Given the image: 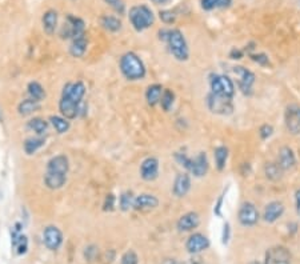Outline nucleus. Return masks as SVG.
<instances>
[{
	"instance_id": "f257e3e1",
	"label": "nucleus",
	"mask_w": 300,
	"mask_h": 264,
	"mask_svg": "<svg viewBox=\"0 0 300 264\" xmlns=\"http://www.w3.org/2000/svg\"><path fill=\"white\" fill-rule=\"evenodd\" d=\"M85 94V87L82 81L67 83L61 92L59 111L66 119H75L79 113V106Z\"/></svg>"
},
{
	"instance_id": "f03ea898",
	"label": "nucleus",
	"mask_w": 300,
	"mask_h": 264,
	"mask_svg": "<svg viewBox=\"0 0 300 264\" xmlns=\"http://www.w3.org/2000/svg\"><path fill=\"white\" fill-rule=\"evenodd\" d=\"M70 171V161L66 155H56L47 163V171L44 174V184L50 189L61 188L67 182V174Z\"/></svg>"
},
{
	"instance_id": "7ed1b4c3",
	"label": "nucleus",
	"mask_w": 300,
	"mask_h": 264,
	"mask_svg": "<svg viewBox=\"0 0 300 264\" xmlns=\"http://www.w3.org/2000/svg\"><path fill=\"white\" fill-rule=\"evenodd\" d=\"M159 35L160 39H163L164 42H167L169 52L174 55L176 60H187L188 56H190L188 44L180 29H163V31H160Z\"/></svg>"
},
{
	"instance_id": "20e7f679",
	"label": "nucleus",
	"mask_w": 300,
	"mask_h": 264,
	"mask_svg": "<svg viewBox=\"0 0 300 264\" xmlns=\"http://www.w3.org/2000/svg\"><path fill=\"white\" fill-rule=\"evenodd\" d=\"M120 71L128 80H141L145 76L144 63L135 52H127L120 59Z\"/></svg>"
},
{
	"instance_id": "39448f33",
	"label": "nucleus",
	"mask_w": 300,
	"mask_h": 264,
	"mask_svg": "<svg viewBox=\"0 0 300 264\" xmlns=\"http://www.w3.org/2000/svg\"><path fill=\"white\" fill-rule=\"evenodd\" d=\"M130 22L134 26V28L140 32L150 28L155 22V16L147 5H135L130 10Z\"/></svg>"
},
{
	"instance_id": "423d86ee",
	"label": "nucleus",
	"mask_w": 300,
	"mask_h": 264,
	"mask_svg": "<svg viewBox=\"0 0 300 264\" xmlns=\"http://www.w3.org/2000/svg\"><path fill=\"white\" fill-rule=\"evenodd\" d=\"M207 107L212 113L216 115H230L234 111L232 98L212 94V92L207 98Z\"/></svg>"
},
{
	"instance_id": "0eeeda50",
	"label": "nucleus",
	"mask_w": 300,
	"mask_h": 264,
	"mask_svg": "<svg viewBox=\"0 0 300 264\" xmlns=\"http://www.w3.org/2000/svg\"><path fill=\"white\" fill-rule=\"evenodd\" d=\"M211 92L227 98H232L235 94L234 81L231 80L228 76L225 75H214L210 79Z\"/></svg>"
},
{
	"instance_id": "6e6552de",
	"label": "nucleus",
	"mask_w": 300,
	"mask_h": 264,
	"mask_svg": "<svg viewBox=\"0 0 300 264\" xmlns=\"http://www.w3.org/2000/svg\"><path fill=\"white\" fill-rule=\"evenodd\" d=\"M234 72L238 76V85H239L240 91L245 95L251 94L252 85L255 83V75L249 70L240 66L234 67Z\"/></svg>"
},
{
	"instance_id": "1a4fd4ad",
	"label": "nucleus",
	"mask_w": 300,
	"mask_h": 264,
	"mask_svg": "<svg viewBox=\"0 0 300 264\" xmlns=\"http://www.w3.org/2000/svg\"><path fill=\"white\" fill-rule=\"evenodd\" d=\"M43 240L48 250L56 251L60 248L61 243H63V234L55 226H48L44 228L43 232Z\"/></svg>"
},
{
	"instance_id": "9d476101",
	"label": "nucleus",
	"mask_w": 300,
	"mask_h": 264,
	"mask_svg": "<svg viewBox=\"0 0 300 264\" xmlns=\"http://www.w3.org/2000/svg\"><path fill=\"white\" fill-rule=\"evenodd\" d=\"M239 222L244 227L255 226L259 220V211L252 203H243L238 213Z\"/></svg>"
},
{
	"instance_id": "9b49d317",
	"label": "nucleus",
	"mask_w": 300,
	"mask_h": 264,
	"mask_svg": "<svg viewBox=\"0 0 300 264\" xmlns=\"http://www.w3.org/2000/svg\"><path fill=\"white\" fill-rule=\"evenodd\" d=\"M291 254L286 247H272L267 251L264 264H290Z\"/></svg>"
},
{
	"instance_id": "f8f14e48",
	"label": "nucleus",
	"mask_w": 300,
	"mask_h": 264,
	"mask_svg": "<svg viewBox=\"0 0 300 264\" xmlns=\"http://www.w3.org/2000/svg\"><path fill=\"white\" fill-rule=\"evenodd\" d=\"M159 175V160L156 158H147L141 161L140 176L145 182L155 180Z\"/></svg>"
},
{
	"instance_id": "ddd939ff",
	"label": "nucleus",
	"mask_w": 300,
	"mask_h": 264,
	"mask_svg": "<svg viewBox=\"0 0 300 264\" xmlns=\"http://www.w3.org/2000/svg\"><path fill=\"white\" fill-rule=\"evenodd\" d=\"M210 247V240L208 238L203 234H193L188 238L187 243H186V248L190 254L197 255L202 251L207 250Z\"/></svg>"
},
{
	"instance_id": "4468645a",
	"label": "nucleus",
	"mask_w": 300,
	"mask_h": 264,
	"mask_svg": "<svg viewBox=\"0 0 300 264\" xmlns=\"http://www.w3.org/2000/svg\"><path fill=\"white\" fill-rule=\"evenodd\" d=\"M64 29H66V35L63 38L76 39L80 38V36H84V22L80 18L70 15L67 18V27Z\"/></svg>"
},
{
	"instance_id": "2eb2a0df",
	"label": "nucleus",
	"mask_w": 300,
	"mask_h": 264,
	"mask_svg": "<svg viewBox=\"0 0 300 264\" xmlns=\"http://www.w3.org/2000/svg\"><path fill=\"white\" fill-rule=\"evenodd\" d=\"M188 171L195 176V178H202L208 171V159H207L206 152H199L193 159H191Z\"/></svg>"
},
{
	"instance_id": "dca6fc26",
	"label": "nucleus",
	"mask_w": 300,
	"mask_h": 264,
	"mask_svg": "<svg viewBox=\"0 0 300 264\" xmlns=\"http://www.w3.org/2000/svg\"><path fill=\"white\" fill-rule=\"evenodd\" d=\"M286 126L287 130L292 135L300 133V108L296 106H291L286 111Z\"/></svg>"
},
{
	"instance_id": "f3484780",
	"label": "nucleus",
	"mask_w": 300,
	"mask_h": 264,
	"mask_svg": "<svg viewBox=\"0 0 300 264\" xmlns=\"http://www.w3.org/2000/svg\"><path fill=\"white\" fill-rule=\"evenodd\" d=\"M159 206V200L155 195L151 193H141L136 196L134 202V210L136 211H151Z\"/></svg>"
},
{
	"instance_id": "a211bd4d",
	"label": "nucleus",
	"mask_w": 300,
	"mask_h": 264,
	"mask_svg": "<svg viewBox=\"0 0 300 264\" xmlns=\"http://www.w3.org/2000/svg\"><path fill=\"white\" fill-rule=\"evenodd\" d=\"M277 164L280 165L283 171L291 170L294 168L296 164V158L294 151L291 150L290 147H281L279 150V155H277Z\"/></svg>"
},
{
	"instance_id": "6ab92c4d",
	"label": "nucleus",
	"mask_w": 300,
	"mask_h": 264,
	"mask_svg": "<svg viewBox=\"0 0 300 264\" xmlns=\"http://www.w3.org/2000/svg\"><path fill=\"white\" fill-rule=\"evenodd\" d=\"M200 224V217L196 212H187L178 220V230L182 232H188L195 230Z\"/></svg>"
},
{
	"instance_id": "aec40b11",
	"label": "nucleus",
	"mask_w": 300,
	"mask_h": 264,
	"mask_svg": "<svg viewBox=\"0 0 300 264\" xmlns=\"http://www.w3.org/2000/svg\"><path fill=\"white\" fill-rule=\"evenodd\" d=\"M283 213H284V204L281 202H271L264 208L263 217L267 223H273L276 222L279 217H281Z\"/></svg>"
},
{
	"instance_id": "412c9836",
	"label": "nucleus",
	"mask_w": 300,
	"mask_h": 264,
	"mask_svg": "<svg viewBox=\"0 0 300 264\" xmlns=\"http://www.w3.org/2000/svg\"><path fill=\"white\" fill-rule=\"evenodd\" d=\"M191 189V179H190V175L188 174H179L176 176L174 183V193L175 196L178 198H183L188 193V191Z\"/></svg>"
},
{
	"instance_id": "4be33fe9",
	"label": "nucleus",
	"mask_w": 300,
	"mask_h": 264,
	"mask_svg": "<svg viewBox=\"0 0 300 264\" xmlns=\"http://www.w3.org/2000/svg\"><path fill=\"white\" fill-rule=\"evenodd\" d=\"M43 29L47 35H54L57 27V12L54 10H48L43 15Z\"/></svg>"
},
{
	"instance_id": "5701e85b",
	"label": "nucleus",
	"mask_w": 300,
	"mask_h": 264,
	"mask_svg": "<svg viewBox=\"0 0 300 264\" xmlns=\"http://www.w3.org/2000/svg\"><path fill=\"white\" fill-rule=\"evenodd\" d=\"M163 87L162 84H152L150 85L147 91H145V99H147V103L150 106H156V104L160 103V99H162V95H163Z\"/></svg>"
},
{
	"instance_id": "b1692460",
	"label": "nucleus",
	"mask_w": 300,
	"mask_h": 264,
	"mask_svg": "<svg viewBox=\"0 0 300 264\" xmlns=\"http://www.w3.org/2000/svg\"><path fill=\"white\" fill-rule=\"evenodd\" d=\"M87 46H88V42H87L85 36L74 39L70 47V53L74 57H82L87 51Z\"/></svg>"
},
{
	"instance_id": "393cba45",
	"label": "nucleus",
	"mask_w": 300,
	"mask_h": 264,
	"mask_svg": "<svg viewBox=\"0 0 300 264\" xmlns=\"http://www.w3.org/2000/svg\"><path fill=\"white\" fill-rule=\"evenodd\" d=\"M39 108H40V102L29 98V99L23 100L19 104L18 111H19V115H22V116H28V115L33 113L35 111H38Z\"/></svg>"
},
{
	"instance_id": "a878e982",
	"label": "nucleus",
	"mask_w": 300,
	"mask_h": 264,
	"mask_svg": "<svg viewBox=\"0 0 300 264\" xmlns=\"http://www.w3.org/2000/svg\"><path fill=\"white\" fill-rule=\"evenodd\" d=\"M44 143H46V139L42 136L29 137V139H27L24 142V151H26L27 155H32V154L38 151L39 148H42L44 146Z\"/></svg>"
},
{
	"instance_id": "bb28decb",
	"label": "nucleus",
	"mask_w": 300,
	"mask_h": 264,
	"mask_svg": "<svg viewBox=\"0 0 300 264\" xmlns=\"http://www.w3.org/2000/svg\"><path fill=\"white\" fill-rule=\"evenodd\" d=\"M200 4L204 11L228 8L232 4V0H200Z\"/></svg>"
},
{
	"instance_id": "cd10ccee",
	"label": "nucleus",
	"mask_w": 300,
	"mask_h": 264,
	"mask_svg": "<svg viewBox=\"0 0 300 264\" xmlns=\"http://www.w3.org/2000/svg\"><path fill=\"white\" fill-rule=\"evenodd\" d=\"M214 156H215L216 168L219 171L224 170L225 165H227V159H228V150H227V147L220 146L215 148Z\"/></svg>"
},
{
	"instance_id": "c85d7f7f",
	"label": "nucleus",
	"mask_w": 300,
	"mask_h": 264,
	"mask_svg": "<svg viewBox=\"0 0 300 264\" xmlns=\"http://www.w3.org/2000/svg\"><path fill=\"white\" fill-rule=\"evenodd\" d=\"M264 174L267 176V179L276 182L283 176V168L277 163H267L264 167Z\"/></svg>"
},
{
	"instance_id": "c756f323",
	"label": "nucleus",
	"mask_w": 300,
	"mask_h": 264,
	"mask_svg": "<svg viewBox=\"0 0 300 264\" xmlns=\"http://www.w3.org/2000/svg\"><path fill=\"white\" fill-rule=\"evenodd\" d=\"M100 24L103 26L104 29H107L109 32H117L122 29V22L115 16H103L100 19Z\"/></svg>"
},
{
	"instance_id": "7c9ffc66",
	"label": "nucleus",
	"mask_w": 300,
	"mask_h": 264,
	"mask_svg": "<svg viewBox=\"0 0 300 264\" xmlns=\"http://www.w3.org/2000/svg\"><path fill=\"white\" fill-rule=\"evenodd\" d=\"M28 94L31 96V99L38 100V102H42L44 98H46V91L43 88V85L38 81H31L28 84Z\"/></svg>"
},
{
	"instance_id": "2f4dec72",
	"label": "nucleus",
	"mask_w": 300,
	"mask_h": 264,
	"mask_svg": "<svg viewBox=\"0 0 300 264\" xmlns=\"http://www.w3.org/2000/svg\"><path fill=\"white\" fill-rule=\"evenodd\" d=\"M28 128L33 132H36L39 136H43L48 130V123L42 118H33L28 122Z\"/></svg>"
},
{
	"instance_id": "473e14b6",
	"label": "nucleus",
	"mask_w": 300,
	"mask_h": 264,
	"mask_svg": "<svg viewBox=\"0 0 300 264\" xmlns=\"http://www.w3.org/2000/svg\"><path fill=\"white\" fill-rule=\"evenodd\" d=\"M50 122L54 126V128L56 130L57 133H66L70 130V122L68 119L63 118V116H51Z\"/></svg>"
},
{
	"instance_id": "72a5a7b5",
	"label": "nucleus",
	"mask_w": 300,
	"mask_h": 264,
	"mask_svg": "<svg viewBox=\"0 0 300 264\" xmlns=\"http://www.w3.org/2000/svg\"><path fill=\"white\" fill-rule=\"evenodd\" d=\"M135 198L134 193L130 192V191H126L120 195V199H119V206H120V210L122 211H128L134 208V202H135Z\"/></svg>"
},
{
	"instance_id": "f704fd0d",
	"label": "nucleus",
	"mask_w": 300,
	"mask_h": 264,
	"mask_svg": "<svg viewBox=\"0 0 300 264\" xmlns=\"http://www.w3.org/2000/svg\"><path fill=\"white\" fill-rule=\"evenodd\" d=\"M175 102V94L171 90H164L163 95H162V99H160V106L162 108L164 109L165 112L171 109V107L174 106Z\"/></svg>"
},
{
	"instance_id": "c9c22d12",
	"label": "nucleus",
	"mask_w": 300,
	"mask_h": 264,
	"mask_svg": "<svg viewBox=\"0 0 300 264\" xmlns=\"http://www.w3.org/2000/svg\"><path fill=\"white\" fill-rule=\"evenodd\" d=\"M113 11H116L117 14L123 15L126 12V4L123 0H104Z\"/></svg>"
},
{
	"instance_id": "e433bc0d",
	"label": "nucleus",
	"mask_w": 300,
	"mask_h": 264,
	"mask_svg": "<svg viewBox=\"0 0 300 264\" xmlns=\"http://www.w3.org/2000/svg\"><path fill=\"white\" fill-rule=\"evenodd\" d=\"M159 16H160V20L165 24H172L175 23V20H176V15L169 10L160 11Z\"/></svg>"
},
{
	"instance_id": "4c0bfd02",
	"label": "nucleus",
	"mask_w": 300,
	"mask_h": 264,
	"mask_svg": "<svg viewBox=\"0 0 300 264\" xmlns=\"http://www.w3.org/2000/svg\"><path fill=\"white\" fill-rule=\"evenodd\" d=\"M249 56H251V59H252L253 61H256L258 64H260V66L263 67H266L270 64V59H268V56L266 53H251Z\"/></svg>"
},
{
	"instance_id": "58836bf2",
	"label": "nucleus",
	"mask_w": 300,
	"mask_h": 264,
	"mask_svg": "<svg viewBox=\"0 0 300 264\" xmlns=\"http://www.w3.org/2000/svg\"><path fill=\"white\" fill-rule=\"evenodd\" d=\"M137 255L134 251H127L122 256V264H137Z\"/></svg>"
},
{
	"instance_id": "ea45409f",
	"label": "nucleus",
	"mask_w": 300,
	"mask_h": 264,
	"mask_svg": "<svg viewBox=\"0 0 300 264\" xmlns=\"http://www.w3.org/2000/svg\"><path fill=\"white\" fill-rule=\"evenodd\" d=\"M272 133H273V127H272L271 124H263L262 127H260V130H259V135H260V137H262L263 140L268 139Z\"/></svg>"
},
{
	"instance_id": "a19ab883",
	"label": "nucleus",
	"mask_w": 300,
	"mask_h": 264,
	"mask_svg": "<svg viewBox=\"0 0 300 264\" xmlns=\"http://www.w3.org/2000/svg\"><path fill=\"white\" fill-rule=\"evenodd\" d=\"M115 202H116V199H115V196H113L112 193L107 195L103 204L104 211H112L113 208H115Z\"/></svg>"
},
{
	"instance_id": "79ce46f5",
	"label": "nucleus",
	"mask_w": 300,
	"mask_h": 264,
	"mask_svg": "<svg viewBox=\"0 0 300 264\" xmlns=\"http://www.w3.org/2000/svg\"><path fill=\"white\" fill-rule=\"evenodd\" d=\"M228 238H230V224L225 223L224 230H223V243H224V244L228 241Z\"/></svg>"
},
{
	"instance_id": "37998d69",
	"label": "nucleus",
	"mask_w": 300,
	"mask_h": 264,
	"mask_svg": "<svg viewBox=\"0 0 300 264\" xmlns=\"http://www.w3.org/2000/svg\"><path fill=\"white\" fill-rule=\"evenodd\" d=\"M186 264H204V263H203L202 258H199V256H195V255H193V258H191Z\"/></svg>"
},
{
	"instance_id": "c03bdc74",
	"label": "nucleus",
	"mask_w": 300,
	"mask_h": 264,
	"mask_svg": "<svg viewBox=\"0 0 300 264\" xmlns=\"http://www.w3.org/2000/svg\"><path fill=\"white\" fill-rule=\"evenodd\" d=\"M242 51H239V50H232V52H231V59H240L242 57Z\"/></svg>"
},
{
	"instance_id": "a18cd8bd",
	"label": "nucleus",
	"mask_w": 300,
	"mask_h": 264,
	"mask_svg": "<svg viewBox=\"0 0 300 264\" xmlns=\"http://www.w3.org/2000/svg\"><path fill=\"white\" fill-rule=\"evenodd\" d=\"M296 211L300 215V189H298L296 192Z\"/></svg>"
},
{
	"instance_id": "49530a36",
	"label": "nucleus",
	"mask_w": 300,
	"mask_h": 264,
	"mask_svg": "<svg viewBox=\"0 0 300 264\" xmlns=\"http://www.w3.org/2000/svg\"><path fill=\"white\" fill-rule=\"evenodd\" d=\"M152 3H155V4H165V3H168L169 0H151Z\"/></svg>"
},
{
	"instance_id": "de8ad7c7",
	"label": "nucleus",
	"mask_w": 300,
	"mask_h": 264,
	"mask_svg": "<svg viewBox=\"0 0 300 264\" xmlns=\"http://www.w3.org/2000/svg\"><path fill=\"white\" fill-rule=\"evenodd\" d=\"M249 264H260V263H259V262H251Z\"/></svg>"
}]
</instances>
